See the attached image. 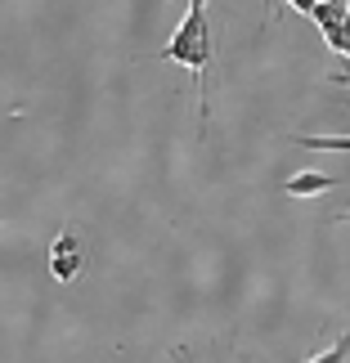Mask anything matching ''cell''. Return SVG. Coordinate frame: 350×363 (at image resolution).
Here are the masks:
<instances>
[{"instance_id": "277c9868", "label": "cell", "mask_w": 350, "mask_h": 363, "mask_svg": "<svg viewBox=\"0 0 350 363\" xmlns=\"http://www.w3.org/2000/svg\"><path fill=\"white\" fill-rule=\"evenodd\" d=\"M315 23L324 27V32H332V27H346V23H350V9H346V0H324V5L315 9Z\"/></svg>"}, {"instance_id": "9c48e42d", "label": "cell", "mask_w": 350, "mask_h": 363, "mask_svg": "<svg viewBox=\"0 0 350 363\" xmlns=\"http://www.w3.org/2000/svg\"><path fill=\"white\" fill-rule=\"evenodd\" d=\"M341 225H350V211H346V216H341Z\"/></svg>"}, {"instance_id": "5b68a950", "label": "cell", "mask_w": 350, "mask_h": 363, "mask_svg": "<svg viewBox=\"0 0 350 363\" xmlns=\"http://www.w3.org/2000/svg\"><path fill=\"white\" fill-rule=\"evenodd\" d=\"M81 269H86V260H81V251L77 256H50V274L59 278V283H77Z\"/></svg>"}, {"instance_id": "6da1fadb", "label": "cell", "mask_w": 350, "mask_h": 363, "mask_svg": "<svg viewBox=\"0 0 350 363\" xmlns=\"http://www.w3.org/2000/svg\"><path fill=\"white\" fill-rule=\"evenodd\" d=\"M212 50H216V40H212V23H207V9H189L185 13V23L175 27V36L162 45L158 59L166 63H185L193 81H198V113L207 121V90H202V77H207V63H212Z\"/></svg>"}, {"instance_id": "3957f363", "label": "cell", "mask_w": 350, "mask_h": 363, "mask_svg": "<svg viewBox=\"0 0 350 363\" xmlns=\"http://www.w3.org/2000/svg\"><path fill=\"white\" fill-rule=\"evenodd\" d=\"M292 148H305V152H350V135H292Z\"/></svg>"}, {"instance_id": "52a82bcc", "label": "cell", "mask_w": 350, "mask_h": 363, "mask_svg": "<svg viewBox=\"0 0 350 363\" xmlns=\"http://www.w3.org/2000/svg\"><path fill=\"white\" fill-rule=\"evenodd\" d=\"M332 86H350V67H341V72H328Z\"/></svg>"}, {"instance_id": "ba28073f", "label": "cell", "mask_w": 350, "mask_h": 363, "mask_svg": "<svg viewBox=\"0 0 350 363\" xmlns=\"http://www.w3.org/2000/svg\"><path fill=\"white\" fill-rule=\"evenodd\" d=\"M207 5H212V0H189V9H207Z\"/></svg>"}, {"instance_id": "7a4b0ae2", "label": "cell", "mask_w": 350, "mask_h": 363, "mask_svg": "<svg viewBox=\"0 0 350 363\" xmlns=\"http://www.w3.org/2000/svg\"><path fill=\"white\" fill-rule=\"evenodd\" d=\"M337 184V179H332L328 171H297V175H288V193L292 198H324V193Z\"/></svg>"}, {"instance_id": "8992f818", "label": "cell", "mask_w": 350, "mask_h": 363, "mask_svg": "<svg viewBox=\"0 0 350 363\" xmlns=\"http://www.w3.org/2000/svg\"><path fill=\"white\" fill-rule=\"evenodd\" d=\"M346 359H350V332H346V337H337L328 350H319L315 359H305V363H346Z\"/></svg>"}]
</instances>
